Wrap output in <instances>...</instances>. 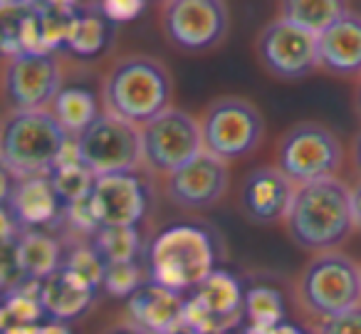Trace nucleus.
Segmentation results:
<instances>
[{
    "label": "nucleus",
    "mask_w": 361,
    "mask_h": 334,
    "mask_svg": "<svg viewBox=\"0 0 361 334\" xmlns=\"http://www.w3.org/2000/svg\"><path fill=\"white\" fill-rule=\"evenodd\" d=\"M42 282H32L25 280L3 294L0 304H3V314H6V324H42L45 322V309H42Z\"/></svg>",
    "instance_id": "nucleus-27"
},
{
    "label": "nucleus",
    "mask_w": 361,
    "mask_h": 334,
    "mask_svg": "<svg viewBox=\"0 0 361 334\" xmlns=\"http://www.w3.org/2000/svg\"><path fill=\"white\" fill-rule=\"evenodd\" d=\"M349 8L339 0H287L280 6V20L319 37L329 25H334Z\"/></svg>",
    "instance_id": "nucleus-24"
},
{
    "label": "nucleus",
    "mask_w": 361,
    "mask_h": 334,
    "mask_svg": "<svg viewBox=\"0 0 361 334\" xmlns=\"http://www.w3.org/2000/svg\"><path fill=\"white\" fill-rule=\"evenodd\" d=\"M319 67L331 75H361V16L346 11L334 25L317 37Z\"/></svg>",
    "instance_id": "nucleus-19"
},
{
    "label": "nucleus",
    "mask_w": 361,
    "mask_h": 334,
    "mask_svg": "<svg viewBox=\"0 0 361 334\" xmlns=\"http://www.w3.org/2000/svg\"><path fill=\"white\" fill-rule=\"evenodd\" d=\"M255 50L262 67L277 80L295 82L319 70L317 37L280 20V18H275L262 28V32L257 35Z\"/></svg>",
    "instance_id": "nucleus-12"
},
{
    "label": "nucleus",
    "mask_w": 361,
    "mask_h": 334,
    "mask_svg": "<svg viewBox=\"0 0 361 334\" xmlns=\"http://www.w3.org/2000/svg\"><path fill=\"white\" fill-rule=\"evenodd\" d=\"M297 297L319 322L349 312L361 304V268L339 250L314 255L300 275Z\"/></svg>",
    "instance_id": "nucleus-5"
},
{
    "label": "nucleus",
    "mask_w": 361,
    "mask_h": 334,
    "mask_svg": "<svg viewBox=\"0 0 361 334\" xmlns=\"http://www.w3.org/2000/svg\"><path fill=\"white\" fill-rule=\"evenodd\" d=\"M243 317L250 319V327H280L285 322V302H282L280 290H275L272 285H255V287L245 290Z\"/></svg>",
    "instance_id": "nucleus-26"
},
{
    "label": "nucleus",
    "mask_w": 361,
    "mask_h": 334,
    "mask_svg": "<svg viewBox=\"0 0 361 334\" xmlns=\"http://www.w3.org/2000/svg\"><path fill=\"white\" fill-rule=\"evenodd\" d=\"M164 35L180 52H208L228 35L231 16L218 0H171L161 11Z\"/></svg>",
    "instance_id": "nucleus-10"
},
{
    "label": "nucleus",
    "mask_w": 361,
    "mask_h": 334,
    "mask_svg": "<svg viewBox=\"0 0 361 334\" xmlns=\"http://www.w3.org/2000/svg\"><path fill=\"white\" fill-rule=\"evenodd\" d=\"M90 243L97 250V255L104 260V265L139 263L141 255H146L139 225H106L92 235Z\"/></svg>",
    "instance_id": "nucleus-25"
},
{
    "label": "nucleus",
    "mask_w": 361,
    "mask_h": 334,
    "mask_svg": "<svg viewBox=\"0 0 361 334\" xmlns=\"http://www.w3.org/2000/svg\"><path fill=\"white\" fill-rule=\"evenodd\" d=\"M272 334H302V332L295 327V324H287V322H282L280 327H275V329H272Z\"/></svg>",
    "instance_id": "nucleus-41"
},
{
    "label": "nucleus",
    "mask_w": 361,
    "mask_h": 334,
    "mask_svg": "<svg viewBox=\"0 0 361 334\" xmlns=\"http://www.w3.org/2000/svg\"><path fill=\"white\" fill-rule=\"evenodd\" d=\"M245 290L228 270H213L201 285L191 290L183 304V329L188 334H226L243 319Z\"/></svg>",
    "instance_id": "nucleus-11"
},
{
    "label": "nucleus",
    "mask_w": 361,
    "mask_h": 334,
    "mask_svg": "<svg viewBox=\"0 0 361 334\" xmlns=\"http://www.w3.org/2000/svg\"><path fill=\"white\" fill-rule=\"evenodd\" d=\"M25 282V273L20 268L18 255V238L0 243V297Z\"/></svg>",
    "instance_id": "nucleus-31"
},
{
    "label": "nucleus",
    "mask_w": 361,
    "mask_h": 334,
    "mask_svg": "<svg viewBox=\"0 0 361 334\" xmlns=\"http://www.w3.org/2000/svg\"><path fill=\"white\" fill-rule=\"evenodd\" d=\"M92 208L99 220V228L106 225H139L146 218L151 205L149 184L139 171L97 176L92 186Z\"/></svg>",
    "instance_id": "nucleus-14"
},
{
    "label": "nucleus",
    "mask_w": 361,
    "mask_h": 334,
    "mask_svg": "<svg viewBox=\"0 0 361 334\" xmlns=\"http://www.w3.org/2000/svg\"><path fill=\"white\" fill-rule=\"evenodd\" d=\"M6 327V314H3V304H0V329Z\"/></svg>",
    "instance_id": "nucleus-43"
},
{
    "label": "nucleus",
    "mask_w": 361,
    "mask_h": 334,
    "mask_svg": "<svg viewBox=\"0 0 361 334\" xmlns=\"http://www.w3.org/2000/svg\"><path fill=\"white\" fill-rule=\"evenodd\" d=\"M8 208L20 230H45L52 228L57 220H65V205L57 198L47 174L20 176Z\"/></svg>",
    "instance_id": "nucleus-17"
},
{
    "label": "nucleus",
    "mask_w": 361,
    "mask_h": 334,
    "mask_svg": "<svg viewBox=\"0 0 361 334\" xmlns=\"http://www.w3.org/2000/svg\"><path fill=\"white\" fill-rule=\"evenodd\" d=\"M102 16L109 23L119 25V23H131L146 11V3L141 0H106V3H99Z\"/></svg>",
    "instance_id": "nucleus-32"
},
{
    "label": "nucleus",
    "mask_w": 361,
    "mask_h": 334,
    "mask_svg": "<svg viewBox=\"0 0 361 334\" xmlns=\"http://www.w3.org/2000/svg\"><path fill=\"white\" fill-rule=\"evenodd\" d=\"M40 334H72L65 322H55V319H45L40 324Z\"/></svg>",
    "instance_id": "nucleus-38"
},
{
    "label": "nucleus",
    "mask_w": 361,
    "mask_h": 334,
    "mask_svg": "<svg viewBox=\"0 0 361 334\" xmlns=\"http://www.w3.org/2000/svg\"><path fill=\"white\" fill-rule=\"evenodd\" d=\"M104 334H146V332L136 327V324L126 322V324H116V327H109Z\"/></svg>",
    "instance_id": "nucleus-39"
},
{
    "label": "nucleus",
    "mask_w": 361,
    "mask_h": 334,
    "mask_svg": "<svg viewBox=\"0 0 361 334\" xmlns=\"http://www.w3.org/2000/svg\"><path fill=\"white\" fill-rule=\"evenodd\" d=\"M141 164L171 176L203 154L201 121L183 109H166L141 126Z\"/></svg>",
    "instance_id": "nucleus-8"
},
{
    "label": "nucleus",
    "mask_w": 361,
    "mask_h": 334,
    "mask_svg": "<svg viewBox=\"0 0 361 334\" xmlns=\"http://www.w3.org/2000/svg\"><path fill=\"white\" fill-rule=\"evenodd\" d=\"M18 255L25 280L45 282L62 268V245L47 230H23L18 235Z\"/></svg>",
    "instance_id": "nucleus-22"
},
{
    "label": "nucleus",
    "mask_w": 361,
    "mask_h": 334,
    "mask_svg": "<svg viewBox=\"0 0 361 334\" xmlns=\"http://www.w3.org/2000/svg\"><path fill=\"white\" fill-rule=\"evenodd\" d=\"M356 112L361 117V80H359V87H356Z\"/></svg>",
    "instance_id": "nucleus-42"
},
{
    "label": "nucleus",
    "mask_w": 361,
    "mask_h": 334,
    "mask_svg": "<svg viewBox=\"0 0 361 334\" xmlns=\"http://www.w3.org/2000/svg\"><path fill=\"white\" fill-rule=\"evenodd\" d=\"M351 159H354V169L359 171V176H361V129H359V134L354 136V141H351Z\"/></svg>",
    "instance_id": "nucleus-40"
},
{
    "label": "nucleus",
    "mask_w": 361,
    "mask_h": 334,
    "mask_svg": "<svg viewBox=\"0 0 361 334\" xmlns=\"http://www.w3.org/2000/svg\"><path fill=\"white\" fill-rule=\"evenodd\" d=\"M30 3H0V52L20 55V32Z\"/></svg>",
    "instance_id": "nucleus-30"
},
{
    "label": "nucleus",
    "mask_w": 361,
    "mask_h": 334,
    "mask_svg": "<svg viewBox=\"0 0 361 334\" xmlns=\"http://www.w3.org/2000/svg\"><path fill=\"white\" fill-rule=\"evenodd\" d=\"M20 233L23 230H20V225H18V220L13 218L11 208H8V205H0V243H3V240L18 238Z\"/></svg>",
    "instance_id": "nucleus-35"
},
{
    "label": "nucleus",
    "mask_w": 361,
    "mask_h": 334,
    "mask_svg": "<svg viewBox=\"0 0 361 334\" xmlns=\"http://www.w3.org/2000/svg\"><path fill=\"white\" fill-rule=\"evenodd\" d=\"M67 131L50 109L11 112L0 121V159L20 176L50 174L67 144Z\"/></svg>",
    "instance_id": "nucleus-4"
},
{
    "label": "nucleus",
    "mask_w": 361,
    "mask_h": 334,
    "mask_svg": "<svg viewBox=\"0 0 361 334\" xmlns=\"http://www.w3.org/2000/svg\"><path fill=\"white\" fill-rule=\"evenodd\" d=\"M18 184V176L13 174V169L6 164V161L0 159V205H8L11 203V196L16 191Z\"/></svg>",
    "instance_id": "nucleus-34"
},
{
    "label": "nucleus",
    "mask_w": 361,
    "mask_h": 334,
    "mask_svg": "<svg viewBox=\"0 0 361 334\" xmlns=\"http://www.w3.org/2000/svg\"><path fill=\"white\" fill-rule=\"evenodd\" d=\"M183 304L186 299L154 282H146L139 292L129 297L131 324L146 334H178L183 329Z\"/></svg>",
    "instance_id": "nucleus-18"
},
{
    "label": "nucleus",
    "mask_w": 361,
    "mask_h": 334,
    "mask_svg": "<svg viewBox=\"0 0 361 334\" xmlns=\"http://www.w3.org/2000/svg\"><path fill=\"white\" fill-rule=\"evenodd\" d=\"M297 186L275 166H260L243 179L240 208L252 223L272 225L285 220Z\"/></svg>",
    "instance_id": "nucleus-16"
},
{
    "label": "nucleus",
    "mask_w": 361,
    "mask_h": 334,
    "mask_svg": "<svg viewBox=\"0 0 361 334\" xmlns=\"http://www.w3.org/2000/svg\"><path fill=\"white\" fill-rule=\"evenodd\" d=\"M231 171L221 159L206 154L166 176V196L173 205L186 210H208L228 193Z\"/></svg>",
    "instance_id": "nucleus-15"
},
{
    "label": "nucleus",
    "mask_w": 361,
    "mask_h": 334,
    "mask_svg": "<svg viewBox=\"0 0 361 334\" xmlns=\"http://www.w3.org/2000/svg\"><path fill=\"white\" fill-rule=\"evenodd\" d=\"M218 238L201 223L161 228L146 245L149 282L171 292H191L216 270Z\"/></svg>",
    "instance_id": "nucleus-2"
},
{
    "label": "nucleus",
    "mask_w": 361,
    "mask_h": 334,
    "mask_svg": "<svg viewBox=\"0 0 361 334\" xmlns=\"http://www.w3.org/2000/svg\"><path fill=\"white\" fill-rule=\"evenodd\" d=\"M149 280L144 278V270L139 263H111L104 265V280L102 287L114 297H131L139 292Z\"/></svg>",
    "instance_id": "nucleus-29"
},
{
    "label": "nucleus",
    "mask_w": 361,
    "mask_h": 334,
    "mask_svg": "<svg viewBox=\"0 0 361 334\" xmlns=\"http://www.w3.org/2000/svg\"><path fill=\"white\" fill-rule=\"evenodd\" d=\"M285 228L302 250L317 255L334 250L354 230L351 189L336 176L297 186Z\"/></svg>",
    "instance_id": "nucleus-1"
},
{
    "label": "nucleus",
    "mask_w": 361,
    "mask_h": 334,
    "mask_svg": "<svg viewBox=\"0 0 361 334\" xmlns=\"http://www.w3.org/2000/svg\"><path fill=\"white\" fill-rule=\"evenodd\" d=\"M203 151L223 164L250 156L265 139V119L250 100L238 95L216 97L201 117Z\"/></svg>",
    "instance_id": "nucleus-6"
},
{
    "label": "nucleus",
    "mask_w": 361,
    "mask_h": 334,
    "mask_svg": "<svg viewBox=\"0 0 361 334\" xmlns=\"http://www.w3.org/2000/svg\"><path fill=\"white\" fill-rule=\"evenodd\" d=\"M344 164L341 141L329 126L319 121H300L277 141L275 169L295 186L334 179Z\"/></svg>",
    "instance_id": "nucleus-7"
},
{
    "label": "nucleus",
    "mask_w": 361,
    "mask_h": 334,
    "mask_svg": "<svg viewBox=\"0 0 361 334\" xmlns=\"http://www.w3.org/2000/svg\"><path fill=\"white\" fill-rule=\"evenodd\" d=\"M0 334H40V324H6Z\"/></svg>",
    "instance_id": "nucleus-37"
},
{
    "label": "nucleus",
    "mask_w": 361,
    "mask_h": 334,
    "mask_svg": "<svg viewBox=\"0 0 361 334\" xmlns=\"http://www.w3.org/2000/svg\"><path fill=\"white\" fill-rule=\"evenodd\" d=\"M104 112L134 126H144L173 100V80L161 60L151 55H126L111 65L102 87Z\"/></svg>",
    "instance_id": "nucleus-3"
},
{
    "label": "nucleus",
    "mask_w": 361,
    "mask_h": 334,
    "mask_svg": "<svg viewBox=\"0 0 361 334\" xmlns=\"http://www.w3.org/2000/svg\"><path fill=\"white\" fill-rule=\"evenodd\" d=\"M351 213H354V228L361 230V181L351 189Z\"/></svg>",
    "instance_id": "nucleus-36"
},
{
    "label": "nucleus",
    "mask_w": 361,
    "mask_h": 334,
    "mask_svg": "<svg viewBox=\"0 0 361 334\" xmlns=\"http://www.w3.org/2000/svg\"><path fill=\"white\" fill-rule=\"evenodd\" d=\"M3 90L13 112H45L62 90L57 55H16L3 72Z\"/></svg>",
    "instance_id": "nucleus-13"
},
{
    "label": "nucleus",
    "mask_w": 361,
    "mask_h": 334,
    "mask_svg": "<svg viewBox=\"0 0 361 334\" xmlns=\"http://www.w3.org/2000/svg\"><path fill=\"white\" fill-rule=\"evenodd\" d=\"M57 124L67 131V136H77L102 114L99 97L85 85H62L55 102L50 107Z\"/></svg>",
    "instance_id": "nucleus-23"
},
{
    "label": "nucleus",
    "mask_w": 361,
    "mask_h": 334,
    "mask_svg": "<svg viewBox=\"0 0 361 334\" xmlns=\"http://www.w3.org/2000/svg\"><path fill=\"white\" fill-rule=\"evenodd\" d=\"M40 297H42L45 317L67 324L72 319H80L82 314L90 312V307L97 299V292L85 287V285L75 282L72 278H67L62 270H57L52 278H47L42 282Z\"/></svg>",
    "instance_id": "nucleus-21"
},
{
    "label": "nucleus",
    "mask_w": 361,
    "mask_h": 334,
    "mask_svg": "<svg viewBox=\"0 0 361 334\" xmlns=\"http://www.w3.org/2000/svg\"><path fill=\"white\" fill-rule=\"evenodd\" d=\"M60 270L67 275V278L85 285V287L94 290V292L102 290V280H104V260L97 255V250L92 248V243H80V245H75L67 255H62Z\"/></svg>",
    "instance_id": "nucleus-28"
},
{
    "label": "nucleus",
    "mask_w": 361,
    "mask_h": 334,
    "mask_svg": "<svg viewBox=\"0 0 361 334\" xmlns=\"http://www.w3.org/2000/svg\"><path fill=\"white\" fill-rule=\"evenodd\" d=\"M314 334H361V304L336 317L322 319Z\"/></svg>",
    "instance_id": "nucleus-33"
},
{
    "label": "nucleus",
    "mask_w": 361,
    "mask_h": 334,
    "mask_svg": "<svg viewBox=\"0 0 361 334\" xmlns=\"http://www.w3.org/2000/svg\"><path fill=\"white\" fill-rule=\"evenodd\" d=\"M80 159L94 176L134 171L141 164L139 126L102 112L82 134L75 136Z\"/></svg>",
    "instance_id": "nucleus-9"
},
{
    "label": "nucleus",
    "mask_w": 361,
    "mask_h": 334,
    "mask_svg": "<svg viewBox=\"0 0 361 334\" xmlns=\"http://www.w3.org/2000/svg\"><path fill=\"white\" fill-rule=\"evenodd\" d=\"M114 40V23L102 16L99 6H75L65 50L80 60H97L109 50Z\"/></svg>",
    "instance_id": "nucleus-20"
}]
</instances>
